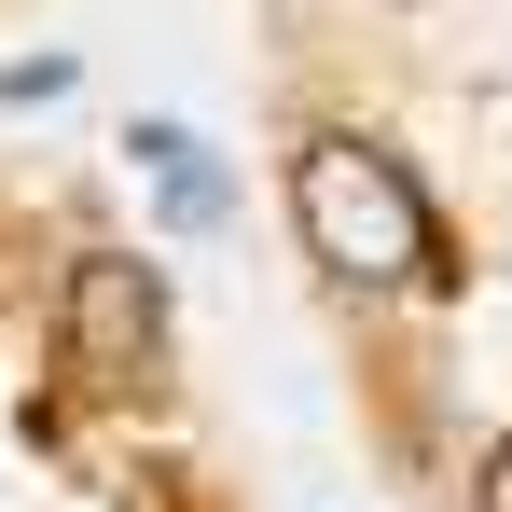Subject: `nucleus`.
Returning a JSON list of instances; mask_svg holds the SVG:
<instances>
[{"label": "nucleus", "mask_w": 512, "mask_h": 512, "mask_svg": "<svg viewBox=\"0 0 512 512\" xmlns=\"http://www.w3.org/2000/svg\"><path fill=\"white\" fill-rule=\"evenodd\" d=\"M291 222L346 291H416L429 277V194L416 167H388L374 139H305L291 153Z\"/></svg>", "instance_id": "obj_1"}, {"label": "nucleus", "mask_w": 512, "mask_h": 512, "mask_svg": "<svg viewBox=\"0 0 512 512\" xmlns=\"http://www.w3.org/2000/svg\"><path fill=\"white\" fill-rule=\"evenodd\" d=\"M153 333H167L153 277H139V263H84V291H70V346L125 374V360H153Z\"/></svg>", "instance_id": "obj_2"}, {"label": "nucleus", "mask_w": 512, "mask_h": 512, "mask_svg": "<svg viewBox=\"0 0 512 512\" xmlns=\"http://www.w3.org/2000/svg\"><path fill=\"white\" fill-rule=\"evenodd\" d=\"M139 153H153V194H167V222H194V236H208V222H222V208H236V194H222V167H208V153H194V139H180V125H139Z\"/></svg>", "instance_id": "obj_3"}, {"label": "nucleus", "mask_w": 512, "mask_h": 512, "mask_svg": "<svg viewBox=\"0 0 512 512\" xmlns=\"http://www.w3.org/2000/svg\"><path fill=\"white\" fill-rule=\"evenodd\" d=\"M485 512H512V443H499V457H485Z\"/></svg>", "instance_id": "obj_4"}]
</instances>
